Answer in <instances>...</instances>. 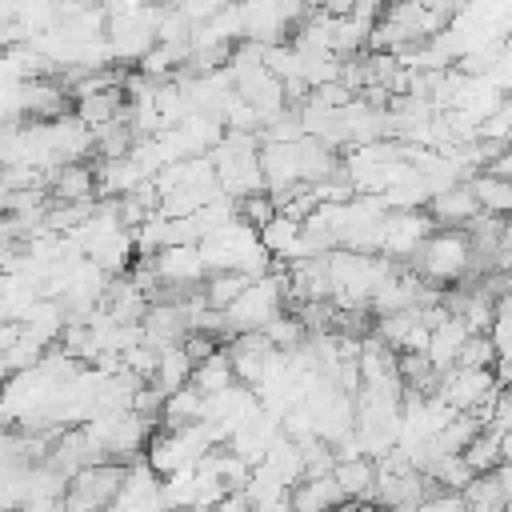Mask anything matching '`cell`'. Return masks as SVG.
<instances>
[{"label": "cell", "mask_w": 512, "mask_h": 512, "mask_svg": "<svg viewBox=\"0 0 512 512\" xmlns=\"http://www.w3.org/2000/svg\"><path fill=\"white\" fill-rule=\"evenodd\" d=\"M204 512H248V500L240 496V492H224L212 508H204Z\"/></svg>", "instance_id": "cell-3"}, {"label": "cell", "mask_w": 512, "mask_h": 512, "mask_svg": "<svg viewBox=\"0 0 512 512\" xmlns=\"http://www.w3.org/2000/svg\"><path fill=\"white\" fill-rule=\"evenodd\" d=\"M468 264H472V244L460 232H448V236L428 240L424 244V256H420V268L432 280H456Z\"/></svg>", "instance_id": "cell-1"}, {"label": "cell", "mask_w": 512, "mask_h": 512, "mask_svg": "<svg viewBox=\"0 0 512 512\" xmlns=\"http://www.w3.org/2000/svg\"><path fill=\"white\" fill-rule=\"evenodd\" d=\"M408 512H464V496L460 492H432L420 504H412Z\"/></svg>", "instance_id": "cell-2"}]
</instances>
